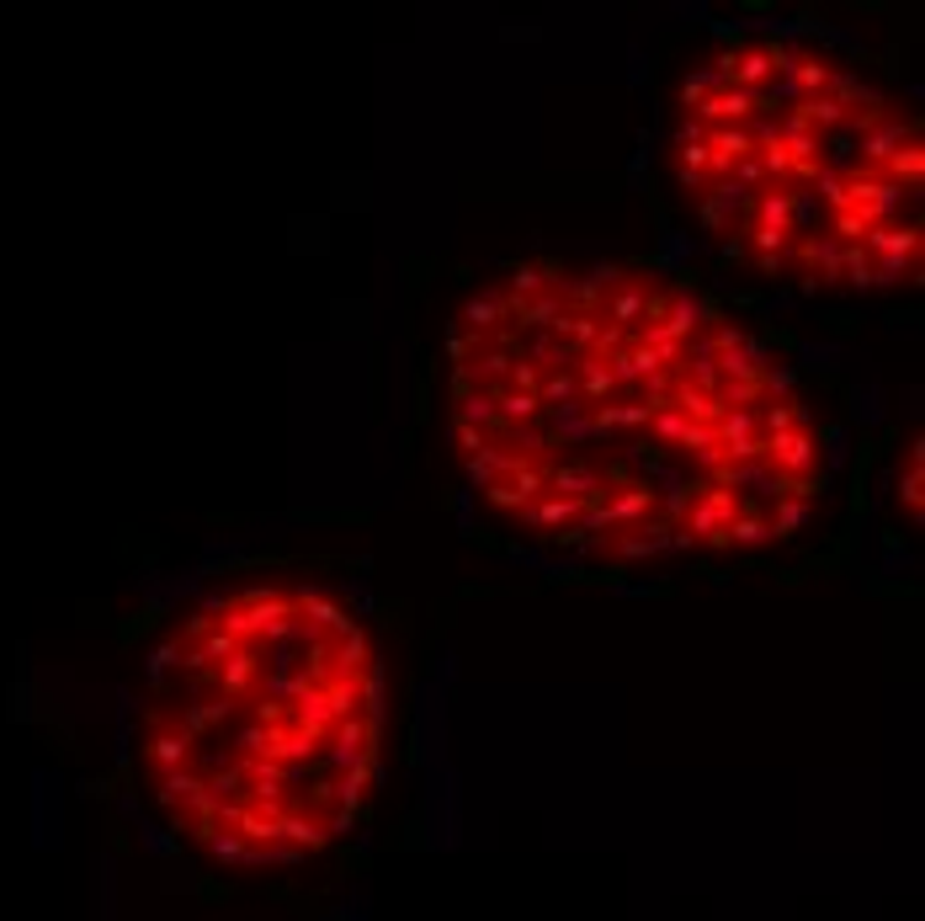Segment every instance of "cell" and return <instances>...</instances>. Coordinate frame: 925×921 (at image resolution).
Here are the masks:
<instances>
[{
	"label": "cell",
	"mask_w": 925,
	"mask_h": 921,
	"mask_svg": "<svg viewBox=\"0 0 925 921\" xmlns=\"http://www.w3.org/2000/svg\"><path fill=\"white\" fill-rule=\"evenodd\" d=\"M448 448L490 523L596 570L793 549L846 474L825 389L649 256L478 282L448 331Z\"/></svg>",
	"instance_id": "6da1fadb"
},
{
	"label": "cell",
	"mask_w": 925,
	"mask_h": 921,
	"mask_svg": "<svg viewBox=\"0 0 925 921\" xmlns=\"http://www.w3.org/2000/svg\"><path fill=\"white\" fill-rule=\"evenodd\" d=\"M384 655L335 586L197 597L144 666L133 778L186 847L293 868L362 826L384 768Z\"/></svg>",
	"instance_id": "7a4b0ae2"
},
{
	"label": "cell",
	"mask_w": 925,
	"mask_h": 921,
	"mask_svg": "<svg viewBox=\"0 0 925 921\" xmlns=\"http://www.w3.org/2000/svg\"><path fill=\"white\" fill-rule=\"evenodd\" d=\"M665 176L723 267L808 299L921 277V113L825 32L729 28L670 96Z\"/></svg>",
	"instance_id": "3957f363"
}]
</instances>
